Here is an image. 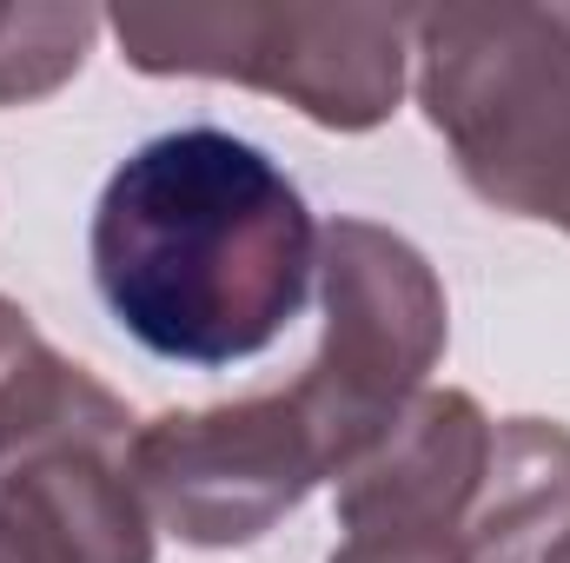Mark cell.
<instances>
[{"label":"cell","instance_id":"obj_8","mask_svg":"<svg viewBox=\"0 0 570 563\" xmlns=\"http://www.w3.org/2000/svg\"><path fill=\"white\" fill-rule=\"evenodd\" d=\"M570 531V424L504 418L491 431V471L471 511V557L531 563Z\"/></svg>","mask_w":570,"mask_h":563},{"label":"cell","instance_id":"obj_7","mask_svg":"<svg viewBox=\"0 0 570 563\" xmlns=\"http://www.w3.org/2000/svg\"><path fill=\"white\" fill-rule=\"evenodd\" d=\"M491 431L471 392H419L385 424L338 477V524L345 531H444L464 537L484 471H491Z\"/></svg>","mask_w":570,"mask_h":563},{"label":"cell","instance_id":"obj_10","mask_svg":"<svg viewBox=\"0 0 570 563\" xmlns=\"http://www.w3.org/2000/svg\"><path fill=\"white\" fill-rule=\"evenodd\" d=\"M94 385L100 378L87 365L60 358L40 338V325L13 298H0V444H13V437L53 424L60 412H73Z\"/></svg>","mask_w":570,"mask_h":563},{"label":"cell","instance_id":"obj_3","mask_svg":"<svg viewBox=\"0 0 570 563\" xmlns=\"http://www.w3.org/2000/svg\"><path fill=\"white\" fill-rule=\"evenodd\" d=\"M107 27L153 80H239L325 134L385 127L412 67V13L399 7H120Z\"/></svg>","mask_w":570,"mask_h":563},{"label":"cell","instance_id":"obj_5","mask_svg":"<svg viewBox=\"0 0 570 563\" xmlns=\"http://www.w3.org/2000/svg\"><path fill=\"white\" fill-rule=\"evenodd\" d=\"M127 464L153 524L199 551L266 537L285 511L305 504L312 484H325V451L292 392L213 412H166L134 431Z\"/></svg>","mask_w":570,"mask_h":563},{"label":"cell","instance_id":"obj_4","mask_svg":"<svg viewBox=\"0 0 570 563\" xmlns=\"http://www.w3.org/2000/svg\"><path fill=\"white\" fill-rule=\"evenodd\" d=\"M318 298L325 332L292 385V405L325 451V477H338L425 392V372L451 338V312L425 253L372 219H332L318 233Z\"/></svg>","mask_w":570,"mask_h":563},{"label":"cell","instance_id":"obj_11","mask_svg":"<svg viewBox=\"0 0 570 563\" xmlns=\"http://www.w3.org/2000/svg\"><path fill=\"white\" fill-rule=\"evenodd\" d=\"M538 563H570V531H564V537H558V544H551V551H544Z\"/></svg>","mask_w":570,"mask_h":563},{"label":"cell","instance_id":"obj_6","mask_svg":"<svg viewBox=\"0 0 570 563\" xmlns=\"http://www.w3.org/2000/svg\"><path fill=\"white\" fill-rule=\"evenodd\" d=\"M134 412L94 392L0 451V563H153V511L134 484Z\"/></svg>","mask_w":570,"mask_h":563},{"label":"cell","instance_id":"obj_1","mask_svg":"<svg viewBox=\"0 0 570 563\" xmlns=\"http://www.w3.org/2000/svg\"><path fill=\"white\" fill-rule=\"evenodd\" d=\"M87 253L120 332L199 372L259 358L318 279V226L298 186L219 127L127 152L94 206Z\"/></svg>","mask_w":570,"mask_h":563},{"label":"cell","instance_id":"obj_9","mask_svg":"<svg viewBox=\"0 0 570 563\" xmlns=\"http://www.w3.org/2000/svg\"><path fill=\"white\" fill-rule=\"evenodd\" d=\"M100 27L107 13L94 7H0V107L60 93L87 67Z\"/></svg>","mask_w":570,"mask_h":563},{"label":"cell","instance_id":"obj_2","mask_svg":"<svg viewBox=\"0 0 570 563\" xmlns=\"http://www.w3.org/2000/svg\"><path fill=\"white\" fill-rule=\"evenodd\" d=\"M412 53L464 186L491 213L570 233V7L412 13Z\"/></svg>","mask_w":570,"mask_h":563}]
</instances>
